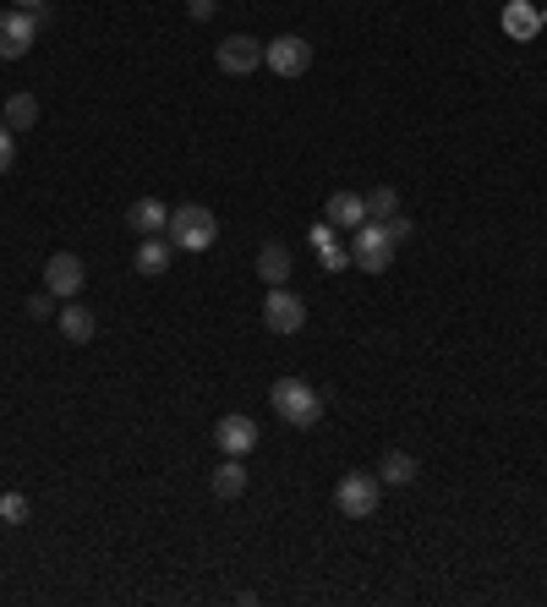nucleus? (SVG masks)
I'll return each instance as SVG.
<instances>
[{"instance_id": "nucleus-9", "label": "nucleus", "mask_w": 547, "mask_h": 607, "mask_svg": "<svg viewBox=\"0 0 547 607\" xmlns=\"http://www.w3.org/2000/svg\"><path fill=\"white\" fill-rule=\"evenodd\" d=\"M83 279H88V274H83V258H78V252H56V258L45 263V290H50L56 301H72V296L83 290Z\"/></svg>"}, {"instance_id": "nucleus-4", "label": "nucleus", "mask_w": 547, "mask_h": 607, "mask_svg": "<svg viewBox=\"0 0 547 607\" xmlns=\"http://www.w3.org/2000/svg\"><path fill=\"white\" fill-rule=\"evenodd\" d=\"M378 498H383V481H378L372 471H350V476H340V487H334V503H340V514H350V520H367V514L378 509Z\"/></svg>"}, {"instance_id": "nucleus-8", "label": "nucleus", "mask_w": 547, "mask_h": 607, "mask_svg": "<svg viewBox=\"0 0 547 607\" xmlns=\"http://www.w3.org/2000/svg\"><path fill=\"white\" fill-rule=\"evenodd\" d=\"M214 61H219V72H230V78H252V72L263 67V45H258L252 34H230V39L214 50Z\"/></svg>"}, {"instance_id": "nucleus-27", "label": "nucleus", "mask_w": 547, "mask_h": 607, "mask_svg": "<svg viewBox=\"0 0 547 607\" xmlns=\"http://www.w3.org/2000/svg\"><path fill=\"white\" fill-rule=\"evenodd\" d=\"M383 225H389V236H394V241H405V236H411V219H400V214H394V219H383Z\"/></svg>"}, {"instance_id": "nucleus-22", "label": "nucleus", "mask_w": 547, "mask_h": 607, "mask_svg": "<svg viewBox=\"0 0 547 607\" xmlns=\"http://www.w3.org/2000/svg\"><path fill=\"white\" fill-rule=\"evenodd\" d=\"M12 165H17V132L0 127V176H12Z\"/></svg>"}, {"instance_id": "nucleus-12", "label": "nucleus", "mask_w": 547, "mask_h": 607, "mask_svg": "<svg viewBox=\"0 0 547 607\" xmlns=\"http://www.w3.org/2000/svg\"><path fill=\"white\" fill-rule=\"evenodd\" d=\"M127 225H132L138 236H159V230L170 225V209H165L159 198H138V203L127 209Z\"/></svg>"}, {"instance_id": "nucleus-11", "label": "nucleus", "mask_w": 547, "mask_h": 607, "mask_svg": "<svg viewBox=\"0 0 547 607\" xmlns=\"http://www.w3.org/2000/svg\"><path fill=\"white\" fill-rule=\"evenodd\" d=\"M323 219H329L334 230H361V225H367V198H361V192H334V198L323 203Z\"/></svg>"}, {"instance_id": "nucleus-19", "label": "nucleus", "mask_w": 547, "mask_h": 607, "mask_svg": "<svg viewBox=\"0 0 547 607\" xmlns=\"http://www.w3.org/2000/svg\"><path fill=\"white\" fill-rule=\"evenodd\" d=\"M536 28H542V17L525 7V0H514V7L503 12V34H509V39H531Z\"/></svg>"}, {"instance_id": "nucleus-28", "label": "nucleus", "mask_w": 547, "mask_h": 607, "mask_svg": "<svg viewBox=\"0 0 547 607\" xmlns=\"http://www.w3.org/2000/svg\"><path fill=\"white\" fill-rule=\"evenodd\" d=\"M17 12H39V7H50V0H12Z\"/></svg>"}, {"instance_id": "nucleus-26", "label": "nucleus", "mask_w": 547, "mask_h": 607, "mask_svg": "<svg viewBox=\"0 0 547 607\" xmlns=\"http://www.w3.org/2000/svg\"><path fill=\"white\" fill-rule=\"evenodd\" d=\"M187 12H192V23H209L214 17V0H187Z\"/></svg>"}, {"instance_id": "nucleus-25", "label": "nucleus", "mask_w": 547, "mask_h": 607, "mask_svg": "<svg viewBox=\"0 0 547 607\" xmlns=\"http://www.w3.org/2000/svg\"><path fill=\"white\" fill-rule=\"evenodd\" d=\"M312 247H318V252H329V247H334V225H329V219H323V225H312Z\"/></svg>"}, {"instance_id": "nucleus-20", "label": "nucleus", "mask_w": 547, "mask_h": 607, "mask_svg": "<svg viewBox=\"0 0 547 607\" xmlns=\"http://www.w3.org/2000/svg\"><path fill=\"white\" fill-rule=\"evenodd\" d=\"M400 214V192L394 187H372L367 192V219H394Z\"/></svg>"}, {"instance_id": "nucleus-15", "label": "nucleus", "mask_w": 547, "mask_h": 607, "mask_svg": "<svg viewBox=\"0 0 547 607\" xmlns=\"http://www.w3.org/2000/svg\"><path fill=\"white\" fill-rule=\"evenodd\" d=\"M61 334H67L72 345H88V340L99 334V318H94L88 307H61Z\"/></svg>"}, {"instance_id": "nucleus-10", "label": "nucleus", "mask_w": 547, "mask_h": 607, "mask_svg": "<svg viewBox=\"0 0 547 607\" xmlns=\"http://www.w3.org/2000/svg\"><path fill=\"white\" fill-rule=\"evenodd\" d=\"M214 443H219V454H230V460H241V454H252L258 449V421L252 416H219V427H214Z\"/></svg>"}, {"instance_id": "nucleus-14", "label": "nucleus", "mask_w": 547, "mask_h": 607, "mask_svg": "<svg viewBox=\"0 0 547 607\" xmlns=\"http://www.w3.org/2000/svg\"><path fill=\"white\" fill-rule=\"evenodd\" d=\"M258 279H263V285H285V279H290V252H285L280 241H269V247L258 252Z\"/></svg>"}, {"instance_id": "nucleus-18", "label": "nucleus", "mask_w": 547, "mask_h": 607, "mask_svg": "<svg viewBox=\"0 0 547 607\" xmlns=\"http://www.w3.org/2000/svg\"><path fill=\"white\" fill-rule=\"evenodd\" d=\"M0 116H7L12 132H28V127L39 121V99H34V94H12L7 105H0Z\"/></svg>"}, {"instance_id": "nucleus-24", "label": "nucleus", "mask_w": 547, "mask_h": 607, "mask_svg": "<svg viewBox=\"0 0 547 607\" xmlns=\"http://www.w3.org/2000/svg\"><path fill=\"white\" fill-rule=\"evenodd\" d=\"M323 269H329V274L350 269V252H345V247H329V252H323Z\"/></svg>"}, {"instance_id": "nucleus-16", "label": "nucleus", "mask_w": 547, "mask_h": 607, "mask_svg": "<svg viewBox=\"0 0 547 607\" xmlns=\"http://www.w3.org/2000/svg\"><path fill=\"white\" fill-rule=\"evenodd\" d=\"M378 481H383V487H411V481H416V460H411L405 449H389L383 465H378Z\"/></svg>"}, {"instance_id": "nucleus-6", "label": "nucleus", "mask_w": 547, "mask_h": 607, "mask_svg": "<svg viewBox=\"0 0 547 607\" xmlns=\"http://www.w3.org/2000/svg\"><path fill=\"white\" fill-rule=\"evenodd\" d=\"M39 12H0V61H23L28 50H34V39H39Z\"/></svg>"}, {"instance_id": "nucleus-3", "label": "nucleus", "mask_w": 547, "mask_h": 607, "mask_svg": "<svg viewBox=\"0 0 547 607\" xmlns=\"http://www.w3.org/2000/svg\"><path fill=\"white\" fill-rule=\"evenodd\" d=\"M394 236H389V225L383 219H367L361 230H350V263L356 269H367V274H383L389 263H394Z\"/></svg>"}, {"instance_id": "nucleus-7", "label": "nucleus", "mask_w": 547, "mask_h": 607, "mask_svg": "<svg viewBox=\"0 0 547 607\" xmlns=\"http://www.w3.org/2000/svg\"><path fill=\"white\" fill-rule=\"evenodd\" d=\"M263 67H269L274 78H307V67H312V45H307L301 34H280L274 45H263Z\"/></svg>"}, {"instance_id": "nucleus-23", "label": "nucleus", "mask_w": 547, "mask_h": 607, "mask_svg": "<svg viewBox=\"0 0 547 607\" xmlns=\"http://www.w3.org/2000/svg\"><path fill=\"white\" fill-rule=\"evenodd\" d=\"M23 307H28V318H39V323H45V318H56V296H50V290H39V296H28Z\"/></svg>"}, {"instance_id": "nucleus-21", "label": "nucleus", "mask_w": 547, "mask_h": 607, "mask_svg": "<svg viewBox=\"0 0 547 607\" xmlns=\"http://www.w3.org/2000/svg\"><path fill=\"white\" fill-rule=\"evenodd\" d=\"M28 514H34V503H28L23 492H7V498H0V520H7V525H28Z\"/></svg>"}, {"instance_id": "nucleus-1", "label": "nucleus", "mask_w": 547, "mask_h": 607, "mask_svg": "<svg viewBox=\"0 0 547 607\" xmlns=\"http://www.w3.org/2000/svg\"><path fill=\"white\" fill-rule=\"evenodd\" d=\"M269 405H274V416L290 421V427H318V416H323V394H318L307 378H274Z\"/></svg>"}, {"instance_id": "nucleus-13", "label": "nucleus", "mask_w": 547, "mask_h": 607, "mask_svg": "<svg viewBox=\"0 0 547 607\" xmlns=\"http://www.w3.org/2000/svg\"><path fill=\"white\" fill-rule=\"evenodd\" d=\"M170 258H176L170 236H165V241H159V236H143V241H138V258H132V263H138V274H148V279H154V274H165V269H170Z\"/></svg>"}, {"instance_id": "nucleus-5", "label": "nucleus", "mask_w": 547, "mask_h": 607, "mask_svg": "<svg viewBox=\"0 0 547 607\" xmlns=\"http://www.w3.org/2000/svg\"><path fill=\"white\" fill-rule=\"evenodd\" d=\"M301 323H307V301L296 290H285V285H269V296H263V329L269 334H301Z\"/></svg>"}, {"instance_id": "nucleus-2", "label": "nucleus", "mask_w": 547, "mask_h": 607, "mask_svg": "<svg viewBox=\"0 0 547 607\" xmlns=\"http://www.w3.org/2000/svg\"><path fill=\"white\" fill-rule=\"evenodd\" d=\"M165 236H170L176 252H209V247L219 241V219H214V209H203V203H181V209L170 214Z\"/></svg>"}, {"instance_id": "nucleus-17", "label": "nucleus", "mask_w": 547, "mask_h": 607, "mask_svg": "<svg viewBox=\"0 0 547 607\" xmlns=\"http://www.w3.org/2000/svg\"><path fill=\"white\" fill-rule=\"evenodd\" d=\"M209 481H214V498H225V503L247 492V471H241V460H230V454H225V465H219Z\"/></svg>"}]
</instances>
